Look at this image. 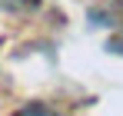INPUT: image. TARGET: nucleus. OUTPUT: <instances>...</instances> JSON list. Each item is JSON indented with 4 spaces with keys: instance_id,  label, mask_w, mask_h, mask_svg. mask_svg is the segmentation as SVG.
<instances>
[{
    "instance_id": "nucleus-1",
    "label": "nucleus",
    "mask_w": 123,
    "mask_h": 116,
    "mask_svg": "<svg viewBox=\"0 0 123 116\" xmlns=\"http://www.w3.org/2000/svg\"><path fill=\"white\" fill-rule=\"evenodd\" d=\"M17 116H60V113L50 110V106H43V103H30V106H23Z\"/></svg>"
}]
</instances>
